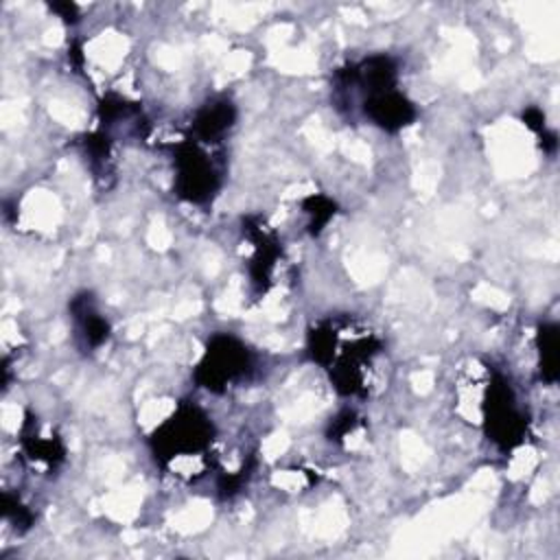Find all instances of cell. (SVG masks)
I'll use <instances>...</instances> for the list:
<instances>
[{
  "label": "cell",
  "instance_id": "ba28073f",
  "mask_svg": "<svg viewBox=\"0 0 560 560\" xmlns=\"http://www.w3.org/2000/svg\"><path fill=\"white\" fill-rule=\"evenodd\" d=\"M538 346V372L545 383L558 381V326L542 324L536 335Z\"/></svg>",
  "mask_w": 560,
  "mask_h": 560
},
{
  "label": "cell",
  "instance_id": "9c48e42d",
  "mask_svg": "<svg viewBox=\"0 0 560 560\" xmlns=\"http://www.w3.org/2000/svg\"><path fill=\"white\" fill-rule=\"evenodd\" d=\"M311 203H313V208H308L306 206V212L311 214V223H308V230H311V234H317L326 223H328V219L332 217V201L330 199H326V197H311L308 199Z\"/></svg>",
  "mask_w": 560,
  "mask_h": 560
},
{
  "label": "cell",
  "instance_id": "7a4b0ae2",
  "mask_svg": "<svg viewBox=\"0 0 560 560\" xmlns=\"http://www.w3.org/2000/svg\"><path fill=\"white\" fill-rule=\"evenodd\" d=\"M214 438V424L192 402H179L166 420H162L151 433V448L164 468H173L186 457H201L210 451Z\"/></svg>",
  "mask_w": 560,
  "mask_h": 560
},
{
  "label": "cell",
  "instance_id": "5b68a950",
  "mask_svg": "<svg viewBox=\"0 0 560 560\" xmlns=\"http://www.w3.org/2000/svg\"><path fill=\"white\" fill-rule=\"evenodd\" d=\"M221 184V171L208 144L186 138L175 147V190L190 203H206Z\"/></svg>",
  "mask_w": 560,
  "mask_h": 560
},
{
  "label": "cell",
  "instance_id": "3957f363",
  "mask_svg": "<svg viewBox=\"0 0 560 560\" xmlns=\"http://www.w3.org/2000/svg\"><path fill=\"white\" fill-rule=\"evenodd\" d=\"M481 422L488 440L499 448L512 451L518 446L527 433V416L518 405L512 383L494 372L481 400Z\"/></svg>",
  "mask_w": 560,
  "mask_h": 560
},
{
  "label": "cell",
  "instance_id": "30bf717a",
  "mask_svg": "<svg viewBox=\"0 0 560 560\" xmlns=\"http://www.w3.org/2000/svg\"><path fill=\"white\" fill-rule=\"evenodd\" d=\"M50 9L55 13H59L61 20H66V22H77V18H79L74 4H50Z\"/></svg>",
  "mask_w": 560,
  "mask_h": 560
},
{
  "label": "cell",
  "instance_id": "52a82bcc",
  "mask_svg": "<svg viewBox=\"0 0 560 560\" xmlns=\"http://www.w3.org/2000/svg\"><path fill=\"white\" fill-rule=\"evenodd\" d=\"M72 319L77 326V337L83 341L85 350H96L109 339V322L94 306L88 293L72 300Z\"/></svg>",
  "mask_w": 560,
  "mask_h": 560
},
{
  "label": "cell",
  "instance_id": "277c9868",
  "mask_svg": "<svg viewBox=\"0 0 560 560\" xmlns=\"http://www.w3.org/2000/svg\"><path fill=\"white\" fill-rule=\"evenodd\" d=\"M254 370V357L247 346L232 335H214L195 370L199 387L221 394L230 385L247 378Z\"/></svg>",
  "mask_w": 560,
  "mask_h": 560
},
{
  "label": "cell",
  "instance_id": "8992f818",
  "mask_svg": "<svg viewBox=\"0 0 560 560\" xmlns=\"http://www.w3.org/2000/svg\"><path fill=\"white\" fill-rule=\"evenodd\" d=\"M234 125V105L228 98H214L197 109L190 122V138L203 144H214Z\"/></svg>",
  "mask_w": 560,
  "mask_h": 560
},
{
  "label": "cell",
  "instance_id": "6da1fadb",
  "mask_svg": "<svg viewBox=\"0 0 560 560\" xmlns=\"http://www.w3.org/2000/svg\"><path fill=\"white\" fill-rule=\"evenodd\" d=\"M381 350V339L350 322L330 319L308 335L311 359L328 370L332 385L346 396L368 394V370Z\"/></svg>",
  "mask_w": 560,
  "mask_h": 560
}]
</instances>
